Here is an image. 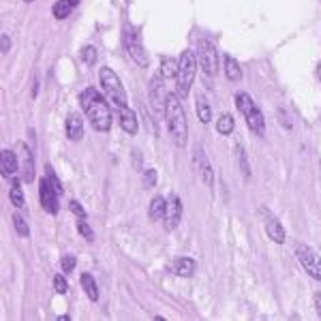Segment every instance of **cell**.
<instances>
[{
	"label": "cell",
	"mask_w": 321,
	"mask_h": 321,
	"mask_svg": "<svg viewBox=\"0 0 321 321\" xmlns=\"http://www.w3.org/2000/svg\"><path fill=\"white\" fill-rule=\"evenodd\" d=\"M0 169H3V176L13 180L20 172V158H17V152L13 150H3V161H0Z\"/></svg>",
	"instance_id": "obj_12"
},
{
	"label": "cell",
	"mask_w": 321,
	"mask_h": 321,
	"mask_svg": "<svg viewBox=\"0 0 321 321\" xmlns=\"http://www.w3.org/2000/svg\"><path fill=\"white\" fill-rule=\"evenodd\" d=\"M13 227H15V231H17V236H22V238H28V236H30L28 223H26V219L22 217L20 212L13 214Z\"/></svg>",
	"instance_id": "obj_26"
},
{
	"label": "cell",
	"mask_w": 321,
	"mask_h": 321,
	"mask_svg": "<svg viewBox=\"0 0 321 321\" xmlns=\"http://www.w3.org/2000/svg\"><path fill=\"white\" fill-rule=\"evenodd\" d=\"M15 152H17V158H20V172H22V180L24 182H32L34 180V161H32V154L26 144H17L15 146Z\"/></svg>",
	"instance_id": "obj_10"
},
{
	"label": "cell",
	"mask_w": 321,
	"mask_h": 321,
	"mask_svg": "<svg viewBox=\"0 0 321 321\" xmlns=\"http://www.w3.org/2000/svg\"><path fill=\"white\" fill-rule=\"evenodd\" d=\"M315 308H317V315L321 317V293H317V296H315Z\"/></svg>",
	"instance_id": "obj_38"
},
{
	"label": "cell",
	"mask_w": 321,
	"mask_h": 321,
	"mask_svg": "<svg viewBox=\"0 0 321 321\" xmlns=\"http://www.w3.org/2000/svg\"><path fill=\"white\" fill-rule=\"evenodd\" d=\"M150 103L156 112H165V103H167V90H165V84H163V77H154L152 82H150Z\"/></svg>",
	"instance_id": "obj_11"
},
{
	"label": "cell",
	"mask_w": 321,
	"mask_h": 321,
	"mask_svg": "<svg viewBox=\"0 0 321 321\" xmlns=\"http://www.w3.org/2000/svg\"><path fill=\"white\" fill-rule=\"evenodd\" d=\"M296 257L300 265L310 274L315 281H321V257L308 244H296Z\"/></svg>",
	"instance_id": "obj_5"
},
{
	"label": "cell",
	"mask_w": 321,
	"mask_h": 321,
	"mask_svg": "<svg viewBox=\"0 0 321 321\" xmlns=\"http://www.w3.org/2000/svg\"><path fill=\"white\" fill-rule=\"evenodd\" d=\"M225 75L229 82H240L242 79V71H240V65L231 58V56H225Z\"/></svg>",
	"instance_id": "obj_21"
},
{
	"label": "cell",
	"mask_w": 321,
	"mask_h": 321,
	"mask_svg": "<svg viewBox=\"0 0 321 321\" xmlns=\"http://www.w3.org/2000/svg\"><path fill=\"white\" fill-rule=\"evenodd\" d=\"M193 165H195V169H197V174L203 180V184L212 186L214 184V169H212L210 161H208V156H206V152H203L201 146L193 148Z\"/></svg>",
	"instance_id": "obj_8"
},
{
	"label": "cell",
	"mask_w": 321,
	"mask_h": 321,
	"mask_svg": "<svg viewBox=\"0 0 321 321\" xmlns=\"http://www.w3.org/2000/svg\"><path fill=\"white\" fill-rule=\"evenodd\" d=\"M82 287H84V291H86V296L90 298L92 302L99 300V287H96L92 274H82Z\"/></svg>",
	"instance_id": "obj_23"
},
{
	"label": "cell",
	"mask_w": 321,
	"mask_h": 321,
	"mask_svg": "<svg viewBox=\"0 0 321 321\" xmlns=\"http://www.w3.org/2000/svg\"><path fill=\"white\" fill-rule=\"evenodd\" d=\"M54 289H56L58 293H67L69 291V283H67V279L62 274H58L56 279H54Z\"/></svg>",
	"instance_id": "obj_32"
},
{
	"label": "cell",
	"mask_w": 321,
	"mask_h": 321,
	"mask_svg": "<svg viewBox=\"0 0 321 321\" xmlns=\"http://www.w3.org/2000/svg\"><path fill=\"white\" fill-rule=\"evenodd\" d=\"M47 178H49L51 186L56 189V193H58V195H62V191H65V189H62V184H60V180L56 178V174H54V169H51V167H47Z\"/></svg>",
	"instance_id": "obj_33"
},
{
	"label": "cell",
	"mask_w": 321,
	"mask_h": 321,
	"mask_svg": "<svg viewBox=\"0 0 321 321\" xmlns=\"http://www.w3.org/2000/svg\"><path fill=\"white\" fill-rule=\"evenodd\" d=\"M319 79H321V67H319Z\"/></svg>",
	"instance_id": "obj_41"
},
{
	"label": "cell",
	"mask_w": 321,
	"mask_h": 321,
	"mask_svg": "<svg viewBox=\"0 0 321 321\" xmlns=\"http://www.w3.org/2000/svg\"><path fill=\"white\" fill-rule=\"evenodd\" d=\"M69 208H71V212H73L77 219H86V210L82 208V203H79V201H71Z\"/></svg>",
	"instance_id": "obj_34"
},
{
	"label": "cell",
	"mask_w": 321,
	"mask_h": 321,
	"mask_svg": "<svg viewBox=\"0 0 321 321\" xmlns=\"http://www.w3.org/2000/svg\"><path fill=\"white\" fill-rule=\"evenodd\" d=\"M75 257L73 255H67L65 259H62V270H65V274H69V272H73V268H75Z\"/></svg>",
	"instance_id": "obj_35"
},
{
	"label": "cell",
	"mask_w": 321,
	"mask_h": 321,
	"mask_svg": "<svg viewBox=\"0 0 321 321\" xmlns=\"http://www.w3.org/2000/svg\"><path fill=\"white\" fill-rule=\"evenodd\" d=\"M79 3H82V0H71V5H73V7H77Z\"/></svg>",
	"instance_id": "obj_40"
},
{
	"label": "cell",
	"mask_w": 321,
	"mask_h": 321,
	"mask_svg": "<svg viewBox=\"0 0 321 321\" xmlns=\"http://www.w3.org/2000/svg\"><path fill=\"white\" fill-rule=\"evenodd\" d=\"M39 197H41V206L45 208L49 214H58V193L51 186L47 176L39 182Z\"/></svg>",
	"instance_id": "obj_9"
},
{
	"label": "cell",
	"mask_w": 321,
	"mask_h": 321,
	"mask_svg": "<svg viewBox=\"0 0 321 321\" xmlns=\"http://www.w3.org/2000/svg\"><path fill=\"white\" fill-rule=\"evenodd\" d=\"M167 206L169 203L163 199V197H154L150 201V219L152 221H161L167 217Z\"/></svg>",
	"instance_id": "obj_19"
},
{
	"label": "cell",
	"mask_w": 321,
	"mask_h": 321,
	"mask_svg": "<svg viewBox=\"0 0 321 321\" xmlns=\"http://www.w3.org/2000/svg\"><path fill=\"white\" fill-rule=\"evenodd\" d=\"M195 110H197V116L203 124H208L212 120V110H210V103L206 101L203 94H197V103H195Z\"/></svg>",
	"instance_id": "obj_20"
},
{
	"label": "cell",
	"mask_w": 321,
	"mask_h": 321,
	"mask_svg": "<svg viewBox=\"0 0 321 321\" xmlns=\"http://www.w3.org/2000/svg\"><path fill=\"white\" fill-rule=\"evenodd\" d=\"M101 84L105 88V92L110 94V99L118 105V107H127V92L122 88L120 77L114 73L110 67H103L101 69Z\"/></svg>",
	"instance_id": "obj_4"
},
{
	"label": "cell",
	"mask_w": 321,
	"mask_h": 321,
	"mask_svg": "<svg viewBox=\"0 0 321 321\" xmlns=\"http://www.w3.org/2000/svg\"><path fill=\"white\" fill-rule=\"evenodd\" d=\"M9 49H11V39H9L7 32H3V34H0V51L7 54Z\"/></svg>",
	"instance_id": "obj_37"
},
{
	"label": "cell",
	"mask_w": 321,
	"mask_h": 321,
	"mask_svg": "<svg viewBox=\"0 0 321 321\" xmlns=\"http://www.w3.org/2000/svg\"><path fill=\"white\" fill-rule=\"evenodd\" d=\"M79 101H82V107H84V112L88 116V120H90V124L96 131H110L112 110H110V105L105 103L103 94L96 90V88H88V90H84L82 96H79Z\"/></svg>",
	"instance_id": "obj_1"
},
{
	"label": "cell",
	"mask_w": 321,
	"mask_h": 321,
	"mask_svg": "<svg viewBox=\"0 0 321 321\" xmlns=\"http://www.w3.org/2000/svg\"><path fill=\"white\" fill-rule=\"evenodd\" d=\"M234 124H236V120L231 118L229 114H223L219 118V122H217V131L221 133V135H229V133L234 131Z\"/></svg>",
	"instance_id": "obj_27"
},
{
	"label": "cell",
	"mask_w": 321,
	"mask_h": 321,
	"mask_svg": "<svg viewBox=\"0 0 321 321\" xmlns=\"http://www.w3.org/2000/svg\"><path fill=\"white\" fill-rule=\"evenodd\" d=\"M82 60L86 62V65H94V62H96V49L92 45H86L82 49Z\"/></svg>",
	"instance_id": "obj_31"
},
{
	"label": "cell",
	"mask_w": 321,
	"mask_h": 321,
	"mask_svg": "<svg viewBox=\"0 0 321 321\" xmlns=\"http://www.w3.org/2000/svg\"><path fill=\"white\" fill-rule=\"evenodd\" d=\"M195 268H197V263H195L191 257H180V259L176 261V274L182 276V279H189V276L195 274Z\"/></svg>",
	"instance_id": "obj_18"
},
{
	"label": "cell",
	"mask_w": 321,
	"mask_h": 321,
	"mask_svg": "<svg viewBox=\"0 0 321 321\" xmlns=\"http://www.w3.org/2000/svg\"><path fill=\"white\" fill-rule=\"evenodd\" d=\"M26 3H32V0H26Z\"/></svg>",
	"instance_id": "obj_42"
},
{
	"label": "cell",
	"mask_w": 321,
	"mask_h": 321,
	"mask_svg": "<svg viewBox=\"0 0 321 321\" xmlns=\"http://www.w3.org/2000/svg\"><path fill=\"white\" fill-rule=\"evenodd\" d=\"M236 154H238V163H240V172H242V176L246 178H251V167H248V158H246V152H244V148L242 146H236Z\"/></svg>",
	"instance_id": "obj_28"
},
{
	"label": "cell",
	"mask_w": 321,
	"mask_h": 321,
	"mask_svg": "<svg viewBox=\"0 0 321 321\" xmlns=\"http://www.w3.org/2000/svg\"><path fill=\"white\" fill-rule=\"evenodd\" d=\"M244 118H246L248 129H251L253 133H257V135H263V131H265V118H263V114H261L259 107L255 105L253 110L244 116Z\"/></svg>",
	"instance_id": "obj_15"
},
{
	"label": "cell",
	"mask_w": 321,
	"mask_h": 321,
	"mask_svg": "<svg viewBox=\"0 0 321 321\" xmlns=\"http://www.w3.org/2000/svg\"><path fill=\"white\" fill-rule=\"evenodd\" d=\"M236 105H238V110L242 112L244 116H246V114H248V112H251L253 107H255L253 99H251V96H248L246 92H240V94H236Z\"/></svg>",
	"instance_id": "obj_29"
},
{
	"label": "cell",
	"mask_w": 321,
	"mask_h": 321,
	"mask_svg": "<svg viewBox=\"0 0 321 321\" xmlns=\"http://www.w3.org/2000/svg\"><path fill=\"white\" fill-rule=\"evenodd\" d=\"M178 75V62L174 58H161V77L163 79H172Z\"/></svg>",
	"instance_id": "obj_22"
},
{
	"label": "cell",
	"mask_w": 321,
	"mask_h": 321,
	"mask_svg": "<svg viewBox=\"0 0 321 321\" xmlns=\"http://www.w3.org/2000/svg\"><path fill=\"white\" fill-rule=\"evenodd\" d=\"M9 197H11L15 208H24V193L20 189V180H17V176L11 180V193H9Z\"/></svg>",
	"instance_id": "obj_24"
},
{
	"label": "cell",
	"mask_w": 321,
	"mask_h": 321,
	"mask_svg": "<svg viewBox=\"0 0 321 321\" xmlns=\"http://www.w3.org/2000/svg\"><path fill=\"white\" fill-rule=\"evenodd\" d=\"M69 319H71L69 315H60V317H58V321H69Z\"/></svg>",
	"instance_id": "obj_39"
},
{
	"label": "cell",
	"mask_w": 321,
	"mask_h": 321,
	"mask_svg": "<svg viewBox=\"0 0 321 321\" xmlns=\"http://www.w3.org/2000/svg\"><path fill=\"white\" fill-rule=\"evenodd\" d=\"M265 234L270 236V240H274L276 244H283L285 238H287V234H285V229L279 223V219L272 217V214H268V217H265Z\"/></svg>",
	"instance_id": "obj_13"
},
{
	"label": "cell",
	"mask_w": 321,
	"mask_h": 321,
	"mask_svg": "<svg viewBox=\"0 0 321 321\" xmlns=\"http://www.w3.org/2000/svg\"><path fill=\"white\" fill-rule=\"evenodd\" d=\"M120 127L129 133V135H135L139 131V122H137V116L129 107H120Z\"/></svg>",
	"instance_id": "obj_16"
},
{
	"label": "cell",
	"mask_w": 321,
	"mask_h": 321,
	"mask_svg": "<svg viewBox=\"0 0 321 321\" xmlns=\"http://www.w3.org/2000/svg\"><path fill=\"white\" fill-rule=\"evenodd\" d=\"M195 73H197V56L195 51L191 49H184L182 56H180V62H178V84H176V94L180 99H186V94L191 90V84L195 79Z\"/></svg>",
	"instance_id": "obj_3"
},
{
	"label": "cell",
	"mask_w": 321,
	"mask_h": 321,
	"mask_svg": "<svg viewBox=\"0 0 321 321\" xmlns=\"http://www.w3.org/2000/svg\"><path fill=\"white\" fill-rule=\"evenodd\" d=\"M165 219H167V229H176L178 223H180V219H182V203H180V197H178V195H174L172 201H169Z\"/></svg>",
	"instance_id": "obj_14"
},
{
	"label": "cell",
	"mask_w": 321,
	"mask_h": 321,
	"mask_svg": "<svg viewBox=\"0 0 321 321\" xmlns=\"http://www.w3.org/2000/svg\"><path fill=\"white\" fill-rule=\"evenodd\" d=\"M182 99L178 94H167V103H165V120H167V129L172 135L176 146H184L189 139V122H186V114L184 107L180 103Z\"/></svg>",
	"instance_id": "obj_2"
},
{
	"label": "cell",
	"mask_w": 321,
	"mask_h": 321,
	"mask_svg": "<svg viewBox=\"0 0 321 321\" xmlns=\"http://www.w3.org/2000/svg\"><path fill=\"white\" fill-rule=\"evenodd\" d=\"M77 231L88 240V242H92V240H94V231H92V227L86 223V219H79V223H77Z\"/></svg>",
	"instance_id": "obj_30"
},
{
	"label": "cell",
	"mask_w": 321,
	"mask_h": 321,
	"mask_svg": "<svg viewBox=\"0 0 321 321\" xmlns=\"http://www.w3.org/2000/svg\"><path fill=\"white\" fill-rule=\"evenodd\" d=\"M122 41H124V47H127L129 56L135 60L139 67H148L150 65V58H148V54H146L144 45H141V41H139V34L135 30H129V28L124 30Z\"/></svg>",
	"instance_id": "obj_7"
},
{
	"label": "cell",
	"mask_w": 321,
	"mask_h": 321,
	"mask_svg": "<svg viewBox=\"0 0 321 321\" xmlns=\"http://www.w3.org/2000/svg\"><path fill=\"white\" fill-rule=\"evenodd\" d=\"M71 9H73V5H71V0H58V3L54 5L51 13H54V17H56V20H65V17H69Z\"/></svg>",
	"instance_id": "obj_25"
},
{
	"label": "cell",
	"mask_w": 321,
	"mask_h": 321,
	"mask_svg": "<svg viewBox=\"0 0 321 321\" xmlns=\"http://www.w3.org/2000/svg\"><path fill=\"white\" fill-rule=\"evenodd\" d=\"M144 184L146 186H154L156 184V172H154V169H146V172H144Z\"/></svg>",
	"instance_id": "obj_36"
},
{
	"label": "cell",
	"mask_w": 321,
	"mask_h": 321,
	"mask_svg": "<svg viewBox=\"0 0 321 321\" xmlns=\"http://www.w3.org/2000/svg\"><path fill=\"white\" fill-rule=\"evenodd\" d=\"M197 60H199L201 69L206 71L208 75H217V71H219V51H217V47H214L210 41L203 39V41L197 43Z\"/></svg>",
	"instance_id": "obj_6"
},
{
	"label": "cell",
	"mask_w": 321,
	"mask_h": 321,
	"mask_svg": "<svg viewBox=\"0 0 321 321\" xmlns=\"http://www.w3.org/2000/svg\"><path fill=\"white\" fill-rule=\"evenodd\" d=\"M84 135V122H82V116H77V114H71L69 118H67V137L71 141H77V139H82Z\"/></svg>",
	"instance_id": "obj_17"
}]
</instances>
